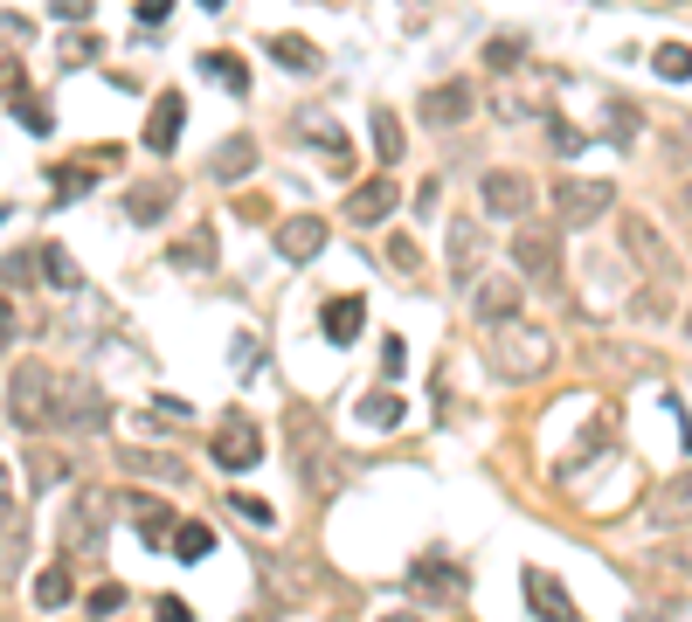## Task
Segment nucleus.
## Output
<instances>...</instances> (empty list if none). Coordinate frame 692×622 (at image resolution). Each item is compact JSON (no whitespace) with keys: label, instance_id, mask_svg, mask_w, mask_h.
<instances>
[{"label":"nucleus","instance_id":"obj_6","mask_svg":"<svg viewBox=\"0 0 692 622\" xmlns=\"http://www.w3.org/2000/svg\"><path fill=\"white\" fill-rule=\"evenodd\" d=\"M395 207H402V187H395V173H381V180H361V187L347 194V222L374 228V222H388Z\"/></svg>","mask_w":692,"mask_h":622},{"label":"nucleus","instance_id":"obj_48","mask_svg":"<svg viewBox=\"0 0 692 622\" xmlns=\"http://www.w3.org/2000/svg\"><path fill=\"white\" fill-rule=\"evenodd\" d=\"M201 8H209V14H222V0H201Z\"/></svg>","mask_w":692,"mask_h":622},{"label":"nucleus","instance_id":"obj_20","mask_svg":"<svg viewBox=\"0 0 692 622\" xmlns=\"http://www.w3.org/2000/svg\"><path fill=\"white\" fill-rule=\"evenodd\" d=\"M97 167H118V152H91V160H76V167H56V180H49V187H56V201L91 194V173H97Z\"/></svg>","mask_w":692,"mask_h":622},{"label":"nucleus","instance_id":"obj_45","mask_svg":"<svg viewBox=\"0 0 692 622\" xmlns=\"http://www.w3.org/2000/svg\"><path fill=\"white\" fill-rule=\"evenodd\" d=\"M14 90H21V69H14V63H0V97H14Z\"/></svg>","mask_w":692,"mask_h":622},{"label":"nucleus","instance_id":"obj_30","mask_svg":"<svg viewBox=\"0 0 692 622\" xmlns=\"http://www.w3.org/2000/svg\"><path fill=\"white\" fill-rule=\"evenodd\" d=\"M97 49H105V42H97L91 29H76V35L56 49V69H84V63H97Z\"/></svg>","mask_w":692,"mask_h":622},{"label":"nucleus","instance_id":"obj_29","mask_svg":"<svg viewBox=\"0 0 692 622\" xmlns=\"http://www.w3.org/2000/svg\"><path fill=\"white\" fill-rule=\"evenodd\" d=\"M450 270L457 277L478 270V222H450Z\"/></svg>","mask_w":692,"mask_h":622},{"label":"nucleus","instance_id":"obj_38","mask_svg":"<svg viewBox=\"0 0 692 622\" xmlns=\"http://www.w3.org/2000/svg\"><path fill=\"white\" fill-rule=\"evenodd\" d=\"M485 63L492 69H520V42H485Z\"/></svg>","mask_w":692,"mask_h":622},{"label":"nucleus","instance_id":"obj_12","mask_svg":"<svg viewBox=\"0 0 692 622\" xmlns=\"http://www.w3.org/2000/svg\"><path fill=\"white\" fill-rule=\"evenodd\" d=\"M471 319H478V325H499V319H520V277H478V298H471Z\"/></svg>","mask_w":692,"mask_h":622},{"label":"nucleus","instance_id":"obj_14","mask_svg":"<svg viewBox=\"0 0 692 622\" xmlns=\"http://www.w3.org/2000/svg\"><path fill=\"white\" fill-rule=\"evenodd\" d=\"M118 505L132 512V526H139V539H146V547H167V533H173V512H167L160 498H146V491H118Z\"/></svg>","mask_w":692,"mask_h":622},{"label":"nucleus","instance_id":"obj_25","mask_svg":"<svg viewBox=\"0 0 692 622\" xmlns=\"http://www.w3.org/2000/svg\"><path fill=\"white\" fill-rule=\"evenodd\" d=\"M167 539H173V554H181V560H209V554H215V533L201 526V518H173Z\"/></svg>","mask_w":692,"mask_h":622},{"label":"nucleus","instance_id":"obj_27","mask_svg":"<svg viewBox=\"0 0 692 622\" xmlns=\"http://www.w3.org/2000/svg\"><path fill=\"white\" fill-rule=\"evenodd\" d=\"M402 146H408V139H402V118L388 111V104H374V152H381V167H395Z\"/></svg>","mask_w":692,"mask_h":622},{"label":"nucleus","instance_id":"obj_7","mask_svg":"<svg viewBox=\"0 0 692 622\" xmlns=\"http://www.w3.org/2000/svg\"><path fill=\"white\" fill-rule=\"evenodd\" d=\"M56 401H70V408H56V422H63V429H76V436H91V429H105V422H111V415H105V395H97L91 380L56 387Z\"/></svg>","mask_w":692,"mask_h":622},{"label":"nucleus","instance_id":"obj_39","mask_svg":"<svg viewBox=\"0 0 692 622\" xmlns=\"http://www.w3.org/2000/svg\"><path fill=\"white\" fill-rule=\"evenodd\" d=\"M388 256H395V270H423V256H416L408 236H388Z\"/></svg>","mask_w":692,"mask_h":622},{"label":"nucleus","instance_id":"obj_43","mask_svg":"<svg viewBox=\"0 0 692 622\" xmlns=\"http://www.w3.org/2000/svg\"><path fill=\"white\" fill-rule=\"evenodd\" d=\"M167 14H173V0H139V21H146V29H160Z\"/></svg>","mask_w":692,"mask_h":622},{"label":"nucleus","instance_id":"obj_33","mask_svg":"<svg viewBox=\"0 0 692 622\" xmlns=\"http://www.w3.org/2000/svg\"><path fill=\"white\" fill-rule=\"evenodd\" d=\"M167 256H173L181 270H209V256H215V249H209V236H188V243H173Z\"/></svg>","mask_w":692,"mask_h":622},{"label":"nucleus","instance_id":"obj_44","mask_svg":"<svg viewBox=\"0 0 692 622\" xmlns=\"http://www.w3.org/2000/svg\"><path fill=\"white\" fill-rule=\"evenodd\" d=\"M0 518H14V484H8V463H0Z\"/></svg>","mask_w":692,"mask_h":622},{"label":"nucleus","instance_id":"obj_11","mask_svg":"<svg viewBox=\"0 0 692 622\" xmlns=\"http://www.w3.org/2000/svg\"><path fill=\"white\" fill-rule=\"evenodd\" d=\"M485 207L492 215H505V222H520V215H533V180L526 173H485Z\"/></svg>","mask_w":692,"mask_h":622},{"label":"nucleus","instance_id":"obj_15","mask_svg":"<svg viewBox=\"0 0 692 622\" xmlns=\"http://www.w3.org/2000/svg\"><path fill=\"white\" fill-rule=\"evenodd\" d=\"M512 264H520L533 283H554V270H561V249H554V236H541V228H526V236L512 243Z\"/></svg>","mask_w":692,"mask_h":622},{"label":"nucleus","instance_id":"obj_19","mask_svg":"<svg viewBox=\"0 0 692 622\" xmlns=\"http://www.w3.org/2000/svg\"><path fill=\"white\" fill-rule=\"evenodd\" d=\"M201 76H209V84H222L228 97H249V69H243L236 49H209V56H201Z\"/></svg>","mask_w":692,"mask_h":622},{"label":"nucleus","instance_id":"obj_37","mask_svg":"<svg viewBox=\"0 0 692 622\" xmlns=\"http://www.w3.org/2000/svg\"><path fill=\"white\" fill-rule=\"evenodd\" d=\"M152 622H194V609L181 602V594H160V602H152Z\"/></svg>","mask_w":692,"mask_h":622},{"label":"nucleus","instance_id":"obj_46","mask_svg":"<svg viewBox=\"0 0 692 622\" xmlns=\"http://www.w3.org/2000/svg\"><path fill=\"white\" fill-rule=\"evenodd\" d=\"M8 340H14V304L0 298V346H8Z\"/></svg>","mask_w":692,"mask_h":622},{"label":"nucleus","instance_id":"obj_26","mask_svg":"<svg viewBox=\"0 0 692 622\" xmlns=\"http://www.w3.org/2000/svg\"><path fill=\"white\" fill-rule=\"evenodd\" d=\"M402 408H408V401L395 395V387H374V395L361 401V422H368V429H402Z\"/></svg>","mask_w":692,"mask_h":622},{"label":"nucleus","instance_id":"obj_9","mask_svg":"<svg viewBox=\"0 0 692 622\" xmlns=\"http://www.w3.org/2000/svg\"><path fill=\"white\" fill-rule=\"evenodd\" d=\"M181 125H188V97L181 90H160V97H152V111H146V146L152 152H173V146H181Z\"/></svg>","mask_w":692,"mask_h":622},{"label":"nucleus","instance_id":"obj_8","mask_svg":"<svg viewBox=\"0 0 692 622\" xmlns=\"http://www.w3.org/2000/svg\"><path fill=\"white\" fill-rule=\"evenodd\" d=\"M105 505H111V491H84V498L70 505V526H63V547L70 554H91L97 547V533H105Z\"/></svg>","mask_w":692,"mask_h":622},{"label":"nucleus","instance_id":"obj_4","mask_svg":"<svg viewBox=\"0 0 692 622\" xmlns=\"http://www.w3.org/2000/svg\"><path fill=\"white\" fill-rule=\"evenodd\" d=\"M609 180H554V222L561 228H588V222H603L609 215Z\"/></svg>","mask_w":692,"mask_h":622},{"label":"nucleus","instance_id":"obj_1","mask_svg":"<svg viewBox=\"0 0 692 622\" xmlns=\"http://www.w3.org/2000/svg\"><path fill=\"white\" fill-rule=\"evenodd\" d=\"M547 360H554V332L499 319V340H492V374L499 380H533V374H547Z\"/></svg>","mask_w":692,"mask_h":622},{"label":"nucleus","instance_id":"obj_16","mask_svg":"<svg viewBox=\"0 0 692 622\" xmlns=\"http://www.w3.org/2000/svg\"><path fill=\"white\" fill-rule=\"evenodd\" d=\"M326 340L332 346H353V340H361V325H368V304L361 298H353V291H340V298H326Z\"/></svg>","mask_w":692,"mask_h":622},{"label":"nucleus","instance_id":"obj_3","mask_svg":"<svg viewBox=\"0 0 692 622\" xmlns=\"http://www.w3.org/2000/svg\"><path fill=\"white\" fill-rule=\"evenodd\" d=\"M465 567H457L450 554H423L416 567H408V594L416 602H429V609H450V602H465Z\"/></svg>","mask_w":692,"mask_h":622},{"label":"nucleus","instance_id":"obj_23","mask_svg":"<svg viewBox=\"0 0 692 622\" xmlns=\"http://www.w3.org/2000/svg\"><path fill=\"white\" fill-rule=\"evenodd\" d=\"M249 167H256V139L249 132H236L228 146H215V180H222V187H228V180H243Z\"/></svg>","mask_w":692,"mask_h":622},{"label":"nucleus","instance_id":"obj_36","mask_svg":"<svg viewBox=\"0 0 692 622\" xmlns=\"http://www.w3.org/2000/svg\"><path fill=\"white\" fill-rule=\"evenodd\" d=\"M29 277H35V256H8V264H0V283H8V291H21Z\"/></svg>","mask_w":692,"mask_h":622},{"label":"nucleus","instance_id":"obj_40","mask_svg":"<svg viewBox=\"0 0 692 622\" xmlns=\"http://www.w3.org/2000/svg\"><path fill=\"white\" fill-rule=\"evenodd\" d=\"M402 367H408V346H402V340H388V346H381V374L402 380Z\"/></svg>","mask_w":692,"mask_h":622},{"label":"nucleus","instance_id":"obj_18","mask_svg":"<svg viewBox=\"0 0 692 622\" xmlns=\"http://www.w3.org/2000/svg\"><path fill=\"white\" fill-rule=\"evenodd\" d=\"M76 602V581H70V560H49L42 575H35V609L42 615H56V609H70Z\"/></svg>","mask_w":692,"mask_h":622},{"label":"nucleus","instance_id":"obj_22","mask_svg":"<svg viewBox=\"0 0 692 622\" xmlns=\"http://www.w3.org/2000/svg\"><path fill=\"white\" fill-rule=\"evenodd\" d=\"M8 111H14V125H21V132H35V139H49V132H56V118H49V104H42L29 84H21V90L8 97Z\"/></svg>","mask_w":692,"mask_h":622},{"label":"nucleus","instance_id":"obj_47","mask_svg":"<svg viewBox=\"0 0 692 622\" xmlns=\"http://www.w3.org/2000/svg\"><path fill=\"white\" fill-rule=\"evenodd\" d=\"M381 622H423V615H408V609H395V615H381Z\"/></svg>","mask_w":692,"mask_h":622},{"label":"nucleus","instance_id":"obj_24","mask_svg":"<svg viewBox=\"0 0 692 622\" xmlns=\"http://www.w3.org/2000/svg\"><path fill=\"white\" fill-rule=\"evenodd\" d=\"M167 207H173V187H167V180H146V187L125 194V215H132V222H160Z\"/></svg>","mask_w":692,"mask_h":622},{"label":"nucleus","instance_id":"obj_10","mask_svg":"<svg viewBox=\"0 0 692 622\" xmlns=\"http://www.w3.org/2000/svg\"><path fill=\"white\" fill-rule=\"evenodd\" d=\"M520 588H526V609L541 615V622H582V615H575V602H568V588H561L554 575H541V567H526Z\"/></svg>","mask_w":692,"mask_h":622},{"label":"nucleus","instance_id":"obj_42","mask_svg":"<svg viewBox=\"0 0 692 622\" xmlns=\"http://www.w3.org/2000/svg\"><path fill=\"white\" fill-rule=\"evenodd\" d=\"M49 8H56L70 29H84V21H91V0H49Z\"/></svg>","mask_w":692,"mask_h":622},{"label":"nucleus","instance_id":"obj_41","mask_svg":"<svg viewBox=\"0 0 692 622\" xmlns=\"http://www.w3.org/2000/svg\"><path fill=\"white\" fill-rule=\"evenodd\" d=\"M152 415H160V422H188V415H194V408H188L181 395H160V401H152Z\"/></svg>","mask_w":692,"mask_h":622},{"label":"nucleus","instance_id":"obj_2","mask_svg":"<svg viewBox=\"0 0 692 622\" xmlns=\"http://www.w3.org/2000/svg\"><path fill=\"white\" fill-rule=\"evenodd\" d=\"M49 415H56V374L42 360H21L8 380V422L35 436V429H49Z\"/></svg>","mask_w":692,"mask_h":622},{"label":"nucleus","instance_id":"obj_5","mask_svg":"<svg viewBox=\"0 0 692 622\" xmlns=\"http://www.w3.org/2000/svg\"><path fill=\"white\" fill-rule=\"evenodd\" d=\"M209 450H215V463H222V471H256V463H264V429H256L243 408H228Z\"/></svg>","mask_w":692,"mask_h":622},{"label":"nucleus","instance_id":"obj_21","mask_svg":"<svg viewBox=\"0 0 692 622\" xmlns=\"http://www.w3.org/2000/svg\"><path fill=\"white\" fill-rule=\"evenodd\" d=\"M270 63H285V69H298V76H319L326 69V56L305 35H270Z\"/></svg>","mask_w":692,"mask_h":622},{"label":"nucleus","instance_id":"obj_31","mask_svg":"<svg viewBox=\"0 0 692 622\" xmlns=\"http://www.w3.org/2000/svg\"><path fill=\"white\" fill-rule=\"evenodd\" d=\"M228 512H236V518H249L256 533H270V526H277V512H270L264 498H249V491H236V498H228Z\"/></svg>","mask_w":692,"mask_h":622},{"label":"nucleus","instance_id":"obj_17","mask_svg":"<svg viewBox=\"0 0 692 622\" xmlns=\"http://www.w3.org/2000/svg\"><path fill=\"white\" fill-rule=\"evenodd\" d=\"M465 118H471V90L465 84H444V90L423 97V125H437V132L444 125H465Z\"/></svg>","mask_w":692,"mask_h":622},{"label":"nucleus","instance_id":"obj_35","mask_svg":"<svg viewBox=\"0 0 692 622\" xmlns=\"http://www.w3.org/2000/svg\"><path fill=\"white\" fill-rule=\"evenodd\" d=\"M547 139H554V152H568V160L588 152V132H575V125H547Z\"/></svg>","mask_w":692,"mask_h":622},{"label":"nucleus","instance_id":"obj_13","mask_svg":"<svg viewBox=\"0 0 692 622\" xmlns=\"http://www.w3.org/2000/svg\"><path fill=\"white\" fill-rule=\"evenodd\" d=\"M270 243H277V256H285V264H312V256L326 249V222H319V215H291Z\"/></svg>","mask_w":692,"mask_h":622},{"label":"nucleus","instance_id":"obj_32","mask_svg":"<svg viewBox=\"0 0 692 622\" xmlns=\"http://www.w3.org/2000/svg\"><path fill=\"white\" fill-rule=\"evenodd\" d=\"M651 63H658V76H664V84H685V63H692V56H685V42H664Z\"/></svg>","mask_w":692,"mask_h":622},{"label":"nucleus","instance_id":"obj_34","mask_svg":"<svg viewBox=\"0 0 692 622\" xmlns=\"http://www.w3.org/2000/svg\"><path fill=\"white\" fill-rule=\"evenodd\" d=\"M118 609H125V588H118V581H105V588H91V615H97V622H111Z\"/></svg>","mask_w":692,"mask_h":622},{"label":"nucleus","instance_id":"obj_28","mask_svg":"<svg viewBox=\"0 0 692 622\" xmlns=\"http://www.w3.org/2000/svg\"><path fill=\"white\" fill-rule=\"evenodd\" d=\"M42 277L56 283V291H84V270L70 264V249H63V243H42Z\"/></svg>","mask_w":692,"mask_h":622}]
</instances>
